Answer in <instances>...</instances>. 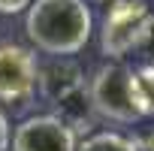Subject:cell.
<instances>
[{
    "label": "cell",
    "mask_w": 154,
    "mask_h": 151,
    "mask_svg": "<svg viewBox=\"0 0 154 151\" xmlns=\"http://www.w3.org/2000/svg\"><path fill=\"white\" fill-rule=\"evenodd\" d=\"M24 30L39 51L51 57H69L88 45L94 15L85 0H33Z\"/></svg>",
    "instance_id": "cell-1"
},
{
    "label": "cell",
    "mask_w": 154,
    "mask_h": 151,
    "mask_svg": "<svg viewBox=\"0 0 154 151\" xmlns=\"http://www.w3.org/2000/svg\"><path fill=\"white\" fill-rule=\"evenodd\" d=\"M88 106L97 115L121 124H133L139 118L154 115L136 66L124 60H109L94 72L88 85Z\"/></svg>",
    "instance_id": "cell-2"
},
{
    "label": "cell",
    "mask_w": 154,
    "mask_h": 151,
    "mask_svg": "<svg viewBox=\"0 0 154 151\" xmlns=\"http://www.w3.org/2000/svg\"><path fill=\"white\" fill-rule=\"evenodd\" d=\"M148 6L145 0H115L109 6L106 18H103V30H100V51L109 60H121L133 51L136 36L148 18Z\"/></svg>",
    "instance_id": "cell-3"
},
{
    "label": "cell",
    "mask_w": 154,
    "mask_h": 151,
    "mask_svg": "<svg viewBox=\"0 0 154 151\" xmlns=\"http://www.w3.org/2000/svg\"><path fill=\"white\" fill-rule=\"evenodd\" d=\"M39 88L36 54L24 45H0V103H27Z\"/></svg>",
    "instance_id": "cell-4"
},
{
    "label": "cell",
    "mask_w": 154,
    "mask_h": 151,
    "mask_svg": "<svg viewBox=\"0 0 154 151\" xmlns=\"http://www.w3.org/2000/svg\"><path fill=\"white\" fill-rule=\"evenodd\" d=\"M72 127L57 115L24 118L12 133V151H75Z\"/></svg>",
    "instance_id": "cell-5"
},
{
    "label": "cell",
    "mask_w": 154,
    "mask_h": 151,
    "mask_svg": "<svg viewBox=\"0 0 154 151\" xmlns=\"http://www.w3.org/2000/svg\"><path fill=\"white\" fill-rule=\"evenodd\" d=\"M75 151H139V145L133 139H127L124 133H115V130H100L88 139H82L75 145Z\"/></svg>",
    "instance_id": "cell-6"
},
{
    "label": "cell",
    "mask_w": 154,
    "mask_h": 151,
    "mask_svg": "<svg viewBox=\"0 0 154 151\" xmlns=\"http://www.w3.org/2000/svg\"><path fill=\"white\" fill-rule=\"evenodd\" d=\"M130 54H136L142 60V66H154V15L145 18V24H142V30H139L136 45H133Z\"/></svg>",
    "instance_id": "cell-7"
},
{
    "label": "cell",
    "mask_w": 154,
    "mask_h": 151,
    "mask_svg": "<svg viewBox=\"0 0 154 151\" xmlns=\"http://www.w3.org/2000/svg\"><path fill=\"white\" fill-rule=\"evenodd\" d=\"M33 0H0V15H18L21 9H30Z\"/></svg>",
    "instance_id": "cell-8"
},
{
    "label": "cell",
    "mask_w": 154,
    "mask_h": 151,
    "mask_svg": "<svg viewBox=\"0 0 154 151\" xmlns=\"http://www.w3.org/2000/svg\"><path fill=\"white\" fill-rule=\"evenodd\" d=\"M6 148H9V118L0 109V151H6Z\"/></svg>",
    "instance_id": "cell-9"
},
{
    "label": "cell",
    "mask_w": 154,
    "mask_h": 151,
    "mask_svg": "<svg viewBox=\"0 0 154 151\" xmlns=\"http://www.w3.org/2000/svg\"><path fill=\"white\" fill-rule=\"evenodd\" d=\"M94 3H115V0H94Z\"/></svg>",
    "instance_id": "cell-10"
}]
</instances>
